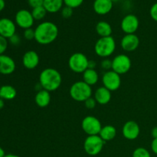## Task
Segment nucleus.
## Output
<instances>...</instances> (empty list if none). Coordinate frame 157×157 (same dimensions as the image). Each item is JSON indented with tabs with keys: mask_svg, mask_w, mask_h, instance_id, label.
<instances>
[{
	"mask_svg": "<svg viewBox=\"0 0 157 157\" xmlns=\"http://www.w3.org/2000/svg\"><path fill=\"white\" fill-rule=\"evenodd\" d=\"M35 40L42 45L52 44L58 36V28L52 21H42L35 29Z\"/></svg>",
	"mask_w": 157,
	"mask_h": 157,
	"instance_id": "1",
	"label": "nucleus"
},
{
	"mask_svg": "<svg viewBox=\"0 0 157 157\" xmlns=\"http://www.w3.org/2000/svg\"><path fill=\"white\" fill-rule=\"evenodd\" d=\"M38 79L41 88L49 92L58 90L62 83L61 73L53 67H47L41 71Z\"/></svg>",
	"mask_w": 157,
	"mask_h": 157,
	"instance_id": "2",
	"label": "nucleus"
},
{
	"mask_svg": "<svg viewBox=\"0 0 157 157\" xmlns=\"http://www.w3.org/2000/svg\"><path fill=\"white\" fill-rule=\"evenodd\" d=\"M116 47V41L113 37H103L95 43L94 52L100 58H107L114 53Z\"/></svg>",
	"mask_w": 157,
	"mask_h": 157,
	"instance_id": "3",
	"label": "nucleus"
},
{
	"mask_svg": "<svg viewBox=\"0 0 157 157\" xmlns=\"http://www.w3.org/2000/svg\"><path fill=\"white\" fill-rule=\"evenodd\" d=\"M69 94L74 101L78 102H84L86 100L91 98L92 87L91 86L86 84L84 81H77L71 86Z\"/></svg>",
	"mask_w": 157,
	"mask_h": 157,
	"instance_id": "4",
	"label": "nucleus"
},
{
	"mask_svg": "<svg viewBox=\"0 0 157 157\" xmlns=\"http://www.w3.org/2000/svg\"><path fill=\"white\" fill-rule=\"evenodd\" d=\"M89 60L81 52L72 54L68 59V67L75 73H84L88 68Z\"/></svg>",
	"mask_w": 157,
	"mask_h": 157,
	"instance_id": "5",
	"label": "nucleus"
},
{
	"mask_svg": "<svg viewBox=\"0 0 157 157\" xmlns=\"http://www.w3.org/2000/svg\"><path fill=\"white\" fill-rule=\"evenodd\" d=\"M104 144L105 142L101 139L99 135L87 136L84 140V150L89 156H97L102 151Z\"/></svg>",
	"mask_w": 157,
	"mask_h": 157,
	"instance_id": "6",
	"label": "nucleus"
},
{
	"mask_svg": "<svg viewBox=\"0 0 157 157\" xmlns=\"http://www.w3.org/2000/svg\"><path fill=\"white\" fill-rule=\"evenodd\" d=\"M132 66L131 59L130 57L124 54L116 55L112 60V68L113 71L120 75L128 73Z\"/></svg>",
	"mask_w": 157,
	"mask_h": 157,
	"instance_id": "7",
	"label": "nucleus"
},
{
	"mask_svg": "<svg viewBox=\"0 0 157 157\" xmlns=\"http://www.w3.org/2000/svg\"><path fill=\"white\" fill-rule=\"evenodd\" d=\"M81 128L87 136L99 135L102 125L99 119L94 116L85 117L81 122Z\"/></svg>",
	"mask_w": 157,
	"mask_h": 157,
	"instance_id": "8",
	"label": "nucleus"
},
{
	"mask_svg": "<svg viewBox=\"0 0 157 157\" xmlns=\"http://www.w3.org/2000/svg\"><path fill=\"white\" fill-rule=\"evenodd\" d=\"M102 83L104 87L110 91L118 90L121 85V78L119 74L116 73L113 70L106 71L102 76Z\"/></svg>",
	"mask_w": 157,
	"mask_h": 157,
	"instance_id": "9",
	"label": "nucleus"
},
{
	"mask_svg": "<svg viewBox=\"0 0 157 157\" xmlns=\"http://www.w3.org/2000/svg\"><path fill=\"white\" fill-rule=\"evenodd\" d=\"M140 26V21L137 16L133 14H128L123 18L121 27L123 32L126 34H135Z\"/></svg>",
	"mask_w": 157,
	"mask_h": 157,
	"instance_id": "10",
	"label": "nucleus"
},
{
	"mask_svg": "<svg viewBox=\"0 0 157 157\" xmlns=\"http://www.w3.org/2000/svg\"><path fill=\"white\" fill-rule=\"evenodd\" d=\"M15 19V24L24 30L32 28L35 22V19L32 16V12H29V10H26V9H21L17 12Z\"/></svg>",
	"mask_w": 157,
	"mask_h": 157,
	"instance_id": "11",
	"label": "nucleus"
},
{
	"mask_svg": "<svg viewBox=\"0 0 157 157\" xmlns=\"http://www.w3.org/2000/svg\"><path fill=\"white\" fill-rule=\"evenodd\" d=\"M123 136L128 140H134L137 139L140 133L139 124L133 121H129L124 124L122 128Z\"/></svg>",
	"mask_w": 157,
	"mask_h": 157,
	"instance_id": "12",
	"label": "nucleus"
},
{
	"mask_svg": "<svg viewBox=\"0 0 157 157\" xmlns=\"http://www.w3.org/2000/svg\"><path fill=\"white\" fill-rule=\"evenodd\" d=\"M140 38L136 34L125 35L121 41V46L125 52H132L136 51L140 45Z\"/></svg>",
	"mask_w": 157,
	"mask_h": 157,
	"instance_id": "13",
	"label": "nucleus"
},
{
	"mask_svg": "<svg viewBox=\"0 0 157 157\" xmlns=\"http://www.w3.org/2000/svg\"><path fill=\"white\" fill-rule=\"evenodd\" d=\"M16 26L15 22L8 18L0 19V35L6 38H10L15 34Z\"/></svg>",
	"mask_w": 157,
	"mask_h": 157,
	"instance_id": "14",
	"label": "nucleus"
},
{
	"mask_svg": "<svg viewBox=\"0 0 157 157\" xmlns=\"http://www.w3.org/2000/svg\"><path fill=\"white\" fill-rule=\"evenodd\" d=\"M40 58L35 51L30 50L26 52L22 57V64L26 69L33 70L39 64Z\"/></svg>",
	"mask_w": 157,
	"mask_h": 157,
	"instance_id": "15",
	"label": "nucleus"
},
{
	"mask_svg": "<svg viewBox=\"0 0 157 157\" xmlns=\"http://www.w3.org/2000/svg\"><path fill=\"white\" fill-rule=\"evenodd\" d=\"M15 61L11 57L6 55H0V74L9 75L15 70Z\"/></svg>",
	"mask_w": 157,
	"mask_h": 157,
	"instance_id": "16",
	"label": "nucleus"
},
{
	"mask_svg": "<svg viewBox=\"0 0 157 157\" xmlns=\"http://www.w3.org/2000/svg\"><path fill=\"white\" fill-rule=\"evenodd\" d=\"M113 2L111 0H94L93 5L95 13L100 15L108 14L113 9Z\"/></svg>",
	"mask_w": 157,
	"mask_h": 157,
	"instance_id": "17",
	"label": "nucleus"
},
{
	"mask_svg": "<svg viewBox=\"0 0 157 157\" xmlns=\"http://www.w3.org/2000/svg\"><path fill=\"white\" fill-rule=\"evenodd\" d=\"M94 99L96 100L97 103L100 105H106L110 101L112 98L111 91L105 87L102 86L100 87L95 90L94 92Z\"/></svg>",
	"mask_w": 157,
	"mask_h": 157,
	"instance_id": "18",
	"label": "nucleus"
},
{
	"mask_svg": "<svg viewBox=\"0 0 157 157\" xmlns=\"http://www.w3.org/2000/svg\"><path fill=\"white\" fill-rule=\"evenodd\" d=\"M51 94L48 90L41 89L38 90L36 93L35 97V102L39 107L44 108L48 107L51 102Z\"/></svg>",
	"mask_w": 157,
	"mask_h": 157,
	"instance_id": "19",
	"label": "nucleus"
},
{
	"mask_svg": "<svg viewBox=\"0 0 157 157\" xmlns=\"http://www.w3.org/2000/svg\"><path fill=\"white\" fill-rule=\"evenodd\" d=\"M97 34L100 36V38L103 37H109L111 36L113 29L110 23L105 21H101L97 23L96 27H95Z\"/></svg>",
	"mask_w": 157,
	"mask_h": 157,
	"instance_id": "20",
	"label": "nucleus"
},
{
	"mask_svg": "<svg viewBox=\"0 0 157 157\" xmlns=\"http://www.w3.org/2000/svg\"><path fill=\"white\" fill-rule=\"evenodd\" d=\"M99 136L104 142L113 140L117 136L116 128L112 125H106L104 127H102Z\"/></svg>",
	"mask_w": 157,
	"mask_h": 157,
	"instance_id": "21",
	"label": "nucleus"
},
{
	"mask_svg": "<svg viewBox=\"0 0 157 157\" xmlns=\"http://www.w3.org/2000/svg\"><path fill=\"white\" fill-rule=\"evenodd\" d=\"M64 0H44L43 6L48 13H56L62 9Z\"/></svg>",
	"mask_w": 157,
	"mask_h": 157,
	"instance_id": "22",
	"label": "nucleus"
},
{
	"mask_svg": "<svg viewBox=\"0 0 157 157\" xmlns=\"http://www.w3.org/2000/svg\"><path fill=\"white\" fill-rule=\"evenodd\" d=\"M99 81V75L95 69L87 68L83 73V81L90 86L95 85Z\"/></svg>",
	"mask_w": 157,
	"mask_h": 157,
	"instance_id": "23",
	"label": "nucleus"
},
{
	"mask_svg": "<svg viewBox=\"0 0 157 157\" xmlns=\"http://www.w3.org/2000/svg\"><path fill=\"white\" fill-rule=\"evenodd\" d=\"M17 95V91L14 87L6 84L0 87V98L6 101L15 99Z\"/></svg>",
	"mask_w": 157,
	"mask_h": 157,
	"instance_id": "24",
	"label": "nucleus"
},
{
	"mask_svg": "<svg viewBox=\"0 0 157 157\" xmlns=\"http://www.w3.org/2000/svg\"><path fill=\"white\" fill-rule=\"evenodd\" d=\"M47 13L48 12L44 9V6H40V7L35 8V9H32V16H33L34 19L36 20V21H40V20L44 19V17L47 15Z\"/></svg>",
	"mask_w": 157,
	"mask_h": 157,
	"instance_id": "25",
	"label": "nucleus"
},
{
	"mask_svg": "<svg viewBox=\"0 0 157 157\" xmlns=\"http://www.w3.org/2000/svg\"><path fill=\"white\" fill-rule=\"evenodd\" d=\"M132 157H151L150 151L144 147H138L133 152Z\"/></svg>",
	"mask_w": 157,
	"mask_h": 157,
	"instance_id": "26",
	"label": "nucleus"
},
{
	"mask_svg": "<svg viewBox=\"0 0 157 157\" xmlns=\"http://www.w3.org/2000/svg\"><path fill=\"white\" fill-rule=\"evenodd\" d=\"M84 1V0H64V4L74 9L81 6Z\"/></svg>",
	"mask_w": 157,
	"mask_h": 157,
	"instance_id": "27",
	"label": "nucleus"
},
{
	"mask_svg": "<svg viewBox=\"0 0 157 157\" xmlns=\"http://www.w3.org/2000/svg\"><path fill=\"white\" fill-rule=\"evenodd\" d=\"M74 9H71V8L68 7V6H64V7L62 8V9L61 10V15L64 18H70L73 15V12H74Z\"/></svg>",
	"mask_w": 157,
	"mask_h": 157,
	"instance_id": "28",
	"label": "nucleus"
},
{
	"mask_svg": "<svg viewBox=\"0 0 157 157\" xmlns=\"http://www.w3.org/2000/svg\"><path fill=\"white\" fill-rule=\"evenodd\" d=\"M23 36H24V38H25L26 40H29V41L35 39V29H33L32 28L25 29L24 32H23Z\"/></svg>",
	"mask_w": 157,
	"mask_h": 157,
	"instance_id": "29",
	"label": "nucleus"
},
{
	"mask_svg": "<svg viewBox=\"0 0 157 157\" xmlns=\"http://www.w3.org/2000/svg\"><path fill=\"white\" fill-rule=\"evenodd\" d=\"M84 106H85V107L87 109H88V110H93V109L95 108V107H96L97 105V101L96 100L94 99V98H88L87 100H86L85 101H84Z\"/></svg>",
	"mask_w": 157,
	"mask_h": 157,
	"instance_id": "30",
	"label": "nucleus"
},
{
	"mask_svg": "<svg viewBox=\"0 0 157 157\" xmlns=\"http://www.w3.org/2000/svg\"><path fill=\"white\" fill-rule=\"evenodd\" d=\"M101 67L106 70V71H110L112 68V60L108 59V58H104L101 62Z\"/></svg>",
	"mask_w": 157,
	"mask_h": 157,
	"instance_id": "31",
	"label": "nucleus"
},
{
	"mask_svg": "<svg viewBox=\"0 0 157 157\" xmlns=\"http://www.w3.org/2000/svg\"><path fill=\"white\" fill-rule=\"evenodd\" d=\"M8 48L7 38L0 35V55H3Z\"/></svg>",
	"mask_w": 157,
	"mask_h": 157,
	"instance_id": "32",
	"label": "nucleus"
},
{
	"mask_svg": "<svg viewBox=\"0 0 157 157\" xmlns=\"http://www.w3.org/2000/svg\"><path fill=\"white\" fill-rule=\"evenodd\" d=\"M150 15L152 19L157 22V2L154 3L150 9Z\"/></svg>",
	"mask_w": 157,
	"mask_h": 157,
	"instance_id": "33",
	"label": "nucleus"
},
{
	"mask_svg": "<svg viewBox=\"0 0 157 157\" xmlns=\"http://www.w3.org/2000/svg\"><path fill=\"white\" fill-rule=\"evenodd\" d=\"M28 3L32 9H35V8L43 6L44 0H28Z\"/></svg>",
	"mask_w": 157,
	"mask_h": 157,
	"instance_id": "34",
	"label": "nucleus"
},
{
	"mask_svg": "<svg viewBox=\"0 0 157 157\" xmlns=\"http://www.w3.org/2000/svg\"><path fill=\"white\" fill-rule=\"evenodd\" d=\"M9 39L10 41L11 44H13V45H18L21 42V38H20L19 35H17V34H15L13 36H12Z\"/></svg>",
	"mask_w": 157,
	"mask_h": 157,
	"instance_id": "35",
	"label": "nucleus"
},
{
	"mask_svg": "<svg viewBox=\"0 0 157 157\" xmlns=\"http://www.w3.org/2000/svg\"><path fill=\"white\" fill-rule=\"evenodd\" d=\"M151 150L154 154L157 155V138L153 139L151 143Z\"/></svg>",
	"mask_w": 157,
	"mask_h": 157,
	"instance_id": "36",
	"label": "nucleus"
},
{
	"mask_svg": "<svg viewBox=\"0 0 157 157\" xmlns=\"http://www.w3.org/2000/svg\"><path fill=\"white\" fill-rule=\"evenodd\" d=\"M96 66H97L96 61H94V60H91V61H90V60H89V62H88V68L95 69V67H96Z\"/></svg>",
	"mask_w": 157,
	"mask_h": 157,
	"instance_id": "37",
	"label": "nucleus"
},
{
	"mask_svg": "<svg viewBox=\"0 0 157 157\" xmlns=\"http://www.w3.org/2000/svg\"><path fill=\"white\" fill-rule=\"evenodd\" d=\"M151 135L153 136V139H156L157 138V127H155L154 128H153L151 131Z\"/></svg>",
	"mask_w": 157,
	"mask_h": 157,
	"instance_id": "38",
	"label": "nucleus"
},
{
	"mask_svg": "<svg viewBox=\"0 0 157 157\" xmlns=\"http://www.w3.org/2000/svg\"><path fill=\"white\" fill-rule=\"evenodd\" d=\"M5 6H6V2L4 0H0V12L4 9Z\"/></svg>",
	"mask_w": 157,
	"mask_h": 157,
	"instance_id": "39",
	"label": "nucleus"
},
{
	"mask_svg": "<svg viewBox=\"0 0 157 157\" xmlns=\"http://www.w3.org/2000/svg\"><path fill=\"white\" fill-rule=\"evenodd\" d=\"M6 153H5V150L0 147V157H4L6 156Z\"/></svg>",
	"mask_w": 157,
	"mask_h": 157,
	"instance_id": "40",
	"label": "nucleus"
},
{
	"mask_svg": "<svg viewBox=\"0 0 157 157\" xmlns=\"http://www.w3.org/2000/svg\"><path fill=\"white\" fill-rule=\"evenodd\" d=\"M5 106V103H4V100L2 99V98H0V110H2V109Z\"/></svg>",
	"mask_w": 157,
	"mask_h": 157,
	"instance_id": "41",
	"label": "nucleus"
},
{
	"mask_svg": "<svg viewBox=\"0 0 157 157\" xmlns=\"http://www.w3.org/2000/svg\"><path fill=\"white\" fill-rule=\"evenodd\" d=\"M4 157H20L18 155H15V154H6Z\"/></svg>",
	"mask_w": 157,
	"mask_h": 157,
	"instance_id": "42",
	"label": "nucleus"
},
{
	"mask_svg": "<svg viewBox=\"0 0 157 157\" xmlns=\"http://www.w3.org/2000/svg\"><path fill=\"white\" fill-rule=\"evenodd\" d=\"M111 1L113 2H117L120 1V0H111Z\"/></svg>",
	"mask_w": 157,
	"mask_h": 157,
	"instance_id": "43",
	"label": "nucleus"
},
{
	"mask_svg": "<svg viewBox=\"0 0 157 157\" xmlns=\"http://www.w3.org/2000/svg\"><path fill=\"white\" fill-rule=\"evenodd\" d=\"M127 1H132V0H127Z\"/></svg>",
	"mask_w": 157,
	"mask_h": 157,
	"instance_id": "44",
	"label": "nucleus"
}]
</instances>
